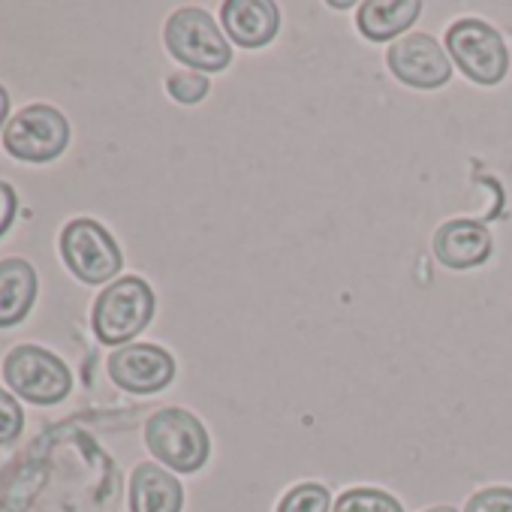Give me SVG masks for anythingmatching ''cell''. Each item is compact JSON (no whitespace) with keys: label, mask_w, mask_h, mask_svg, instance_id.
Here are the masks:
<instances>
[{"label":"cell","mask_w":512,"mask_h":512,"mask_svg":"<svg viewBox=\"0 0 512 512\" xmlns=\"http://www.w3.org/2000/svg\"><path fill=\"white\" fill-rule=\"evenodd\" d=\"M151 317H154V293L148 281L127 275V278L112 281L100 293V299L94 302L91 326L100 344L121 347L133 341L139 332H145Z\"/></svg>","instance_id":"cell-1"},{"label":"cell","mask_w":512,"mask_h":512,"mask_svg":"<svg viewBox=\"0 0 512 512\" xmlns=\"http://www.w3.org/2000/svg\"><path fill=\"white\" fill-rule=\"evenodd\" d=\"M145 443L151 455L175 473H196L211 452L205 425L181 407L157 410L145 425Z\"/></svg>","instance_id":"cell-2"},{"label":"cell","mask_w":512,"mask_h":512,"mask_svg":"<svg viewBox=\"0 0 512 512\" xmlns=\"http://www.w3.org/2000/svg\"><path fill=\"white\" fill-rule=\"evenodd\" d=\"M166 49L178 64H187L196 73H220L232 61V49L220 34L217 22L196 7H184L169 16L163 31Z\"/></svg>","instance_id":"cell-3"},{"label":"cell","mask_w":512,"mask_h":512,"mask_svg":"<svg viewBox=\"0 0 512 512\" xmlns=\"http://www.w3.org/2000/svg\"><path fill=\"white\" fill-rule=\"evenodd\" d=\"M446 49L458 70L482 88L500 85L509 73V49L503 37L482 19H458L449 25Z\"/></svg>","instance_id":"cell-4"},{"label":"cell","mask_w":512,"mask_h":512,"mask_svg":"<svg viewBox=\"0 0 512 512\" xmlns=\"http://www.w3.org/2000/svg\"><path fill=\"white\" fill-rule=\"evenodd\" d=\"M61 256L67 269L82 281V284H106L115 281L124 260L121 250L97 220L79 217L64 226L61 232Z\"/></svg>","instance_id":"cell-5"},{"label":"cell","mask_w":512,"mask_h":512,"mask_svg":"<svg viewBox=\"0 0 512 512\" xmlns=\"http://www.w3.org/2000/svg\"><path fill=\"white\" fill-rule=\"evenodd\" d=\"M70 145V124L52 106H28L4 127V148L25 163H49Z\"/></svg>","instance_id":"cell-6"},{"label":"cell","mask_w":512,"mask_h":512,"mask_svg":"<svg viewBox=\"0 0 512 512\" xmlns=\"http://www.w3.org/2000/svg\"><path fill=\"white\" fill-rule=\"evenodd\" d=\"M10 389L31 404H58L70 395V368L43 347H16L4 362Z\"/></svg>","instance_id":"cell-7"},{"label":"cell","mask_w":512,"mask_h":512,"mask_svg":"<svg viewBox=\"0 0 512 512\" xmlns=\"http://www.w3.org/2000/svg\"><path fill=\"white\" fill-rule=\"evenodd\" d=\"M386 64L398 82L419 91L443 88L452 76V64L443 46L428 34H404L401 40H395L386 52Z\"/></svg>","instance_id":"cell-8"},{"label":"cell","mask_w":512,"mask_h":512,"mask_svg":"<svg viewBox=\"0 0 512 512\" xmlns=\"http://www.w3.org/2000/svg\"><path fill=\"white\" fill-rule=\"evenodd\" d=\"M109 377L133 395H151L172 383L175 359L154 344H127L109 356Z\"/></svg>","instance_id":"cell-9"},{"label":"cell","mask_w":512,"mask_h":512,"mask_svg":"<svg viewBox=\"0 0 512 512\" xmlns=\"http://www.w3.org/2000/svg\"><path fill=\"white\" fill-rule=\"evenodd\" d=\"M220 25L226 40L241 49H263L278 37L281 13L272 0H226L220 7Z\"/></svg>","instance_id":"cell-10"},{"label":"cell","mask_w":512,"mask_h":512,"mask_svg":"<svg viewBox=\"0 0 512 512\" xmlns=\"http://www.w3.org/2000/svg\"><path fill=\"white\" fill-rule=\"evenodd\" d=\"M434 256L455 272L476 269L491 256V232L476 220H449L434 235Z\"/></svg>","instance_id":"cell-11"},{"label":"cell","mask_w":512,"mask_h":512,"mask_svg":"<svg viewBox=\"0 0 512 512\" xmlns=\"http://www.w3.org/2000/svg\"><path fill=\"white\" fill-rule=\"evenodd\" d=\"M184 488L160 464H139L130 476V512H181Z\"/></svg>","instance_id":"cell-12"},{"label":"cell","mask_w":512,"mask_h":512,"mask_svg":"<svg viewBox=\"0 0 512 512\" xmlns=\"http://www.w3.org/2000/svg\"><path fill=\"white\" fill-rule=\"evenodd\" d=\"M419 13H422L419 0H368V4L359 7L356 25L365 34V40L389 43L404 31H410Z\"/></svg>","instance_id":"cell-13"},{"label":"cell","mask_w":512,"mask_h":512,"mask_svg":"<svg viewBox=\"0 0 512 512\" xmlns=\"http://www.w3.org/2000/svg\"><path fill=\"white\" fill-rule=\"evenodd\" d=\"M37 299V272L25 260L0 263V329L22 323Z\"/></svg>","instance_id":"cell-14"},{"label":"cell","mask_w":512,"mask_h":512,"mask_svg":"<svg viewBox=\"0 0 512 512\" xmlns=\"http://www.w3.org/2000/svg\"><path fill=\"white\" fill-rule=\"evenodd\" d=\"M332 512H404V506L380 488H350L335 500Z\"/></svg>","instance_id":"cell-15"},{"label":"cell","mask_w":512,"mask_h":512,"mask_svg":"<svg viewBox=\"0 0 512 512\" xmlns=\"http://www.w3.org/2000/svg\"><path fill=\"white\" fill-rule=\"evenodd\" d=\"M329 503H332V497H329L326 485L302 482L281 497L278 512H329Z\"/></svg>","instance_id":"cell-16"},{"label":"cell","mask_w":512,"mask_h":512,"mask_svg":"<svg viewBox=\"0 0 512 512\" xmlns=\"http://www.w3.org/2000/svg\"><path fill=\"white\" fill-rule=\"evenodd\" d=\"M208 88H211L208 79H205L202 73H196V70H181V73H172V76L166 79L169 97L178 100V103H184V106H193V103L205 100Z\"/></svg>","instance_id":"cell-17"},{"label":"cell","mask_w":512,"mask_h":512,"mask_svg":"<svg viewBox=\"0 0 512 512\" xmlns=\"http://www.w3.org/2000/svg\"><path fill=\"white\" fill-rule=\"evenodd\" d=\"M464 512H512V488H482L467 500Z\"/></svg>","instance_id":"cell-18"},{"label":"cell","mask_w":512,"mask_h":512,"mask_svg":"<svg viewBox=\"0 0 512 512\" xmlns=\"http://www.w3.org/2000/svg\"><path fill=\"white\" fill-rule=\"evenodd\" d=\"M22 422H25V416H22L19 401L10 392L0 389V446L13 443L22 434Z\"/></svg>","instance_id":"cell-19"},{"label":"cell","mask_w":512,"mask_h":512,"mask_svg":"<svg viewBox=\"0 0 512 512\" xmlns=\"http://www.w3.org/2000/svg\"><path fill=\"white\" fill-rule=\"evenodd\" d=\"M16 211H19V196H16V190H13L7 181H0V235H4V232L13 226Z\"/></svg>","instance_id":"cell-20"},{"label":"cell","mask_w":512,"mask_h":512,"mask_svg":"<svg viewBox=\"0 0 512 512\" xmlns=\"http://www.w3.org/2000/svg\"><path fill=\"white\" fill-rule=\"evenodd\" d=\"M7 112H10V94L0 88V127H4V121H7Z\"/></svg>","instance_id":"cell-21"},{"label":"cell","mask_w":512,"mask_h":512,"mask_svg":"<svg viewBox=\"0 0 512 512\" xmlns=\"http://www.w3.org/2000/svg\"><path fill=\"white\" fill-rule=\"evenodd\" d=\"M425 512H458V509H452V506H431V509H425Z\"/></svg>","instance_id":"cell-22"}]
</instances>
